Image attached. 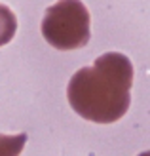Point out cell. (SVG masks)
Returning <instances> with one entry per match:
<instances>
[{
	"instance_id": "obj_1",
	"label": "cell",
	"mask_w": 150,
	"mask_h": 156,
	"mask_svg": "<svg viewBox=\"0 0 150 156\" xmlns=\"http://www.w3.org/2000/svg\"><path fill=\"white\" fill-rule=\"evenodd\" d=\"M133 65L118 51L103 53L93 67L76 71L68 80L67 99L82 118L95 124H114L131 103Z\"/></svg>"
},
{
	"instance_id": "obj_2",
	"label": "cell",
	"mask_w": 150,
	"mask_h": 156,
	"mask_svg": "<svg viewBox=\"0 0 150 156\" xmlns=\"http://www.w3.org/2000/svg\"><path fill=\"white\" fill-rule=\"evenodd\" d=\"M40 29L46 42L55 50L84 48L91 38L89 12L82 0H59L46 10Z\"/></svg>"
},
{
	"instance_id": "obj_3",
	"label": "cell",
	"mask_w": 150,
	"mask_h": 156,
	"mask_svg": "<svg viewBox=\"0 0 150 156\" xmlns=\"http://www.w3.org/2000/svg\"><path fill=\"white\" fill-rule=\"evenodd\" d=\"M17 30V17L8 6L0 4V48L12 42Z\"/></svg>"
},
{
	"instance_id": "obj_4",
	"label": "cell",
	"mask_w": 150,
	"mask_h": 156,
	"mask_svg": "<svg viewBox=\"0 0 150 156\" xmlns=\"http://www.w3.org/2000/svg\"><path fill=\"white\" fill-rule=\"evenodd\" d=\"M25 143H27L25 133H17V135L0 133V156H19Z\"/></svg>"
},
{
	"instance_id": "obj_5",
	"label": "cell",
	"mask_w": 150,
	"mask_h": 156,
	"mask_svg": "<svg viewBox=\"0 0 150 156\" xmlns=\"http://www.w3.org/2000/svg\"><path fill=\"white\" fill-rule=\"evenodd\" d=\"M137 156H150V151H145V152H141V154H137Z\"/></svg>"
}]
</instances>
